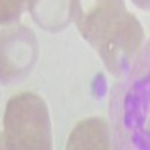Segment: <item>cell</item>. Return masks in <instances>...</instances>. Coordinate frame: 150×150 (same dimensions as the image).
I'll use <instances>...</instances> for the list:
<instances>
[{
    "label": "cell",
    "mask_w": 150,
    "mask_h": 150,
    "mask_svg": "<svg viewBox=\"0 0 150 150\" xmlns=\"http://www.w3.org/2000/svg\"><path fill=\"white\" fill-rule=\"evenodd\" d=\"M38 59V41L24 26L15 27L2 36V81L3 84L32 71Z\"/></svg>",
    "instance_id": "obj_3"
},
{
    "label": "cell",
    "mask_w": 150,
    "mask_h": 150,
    "mask_svg": "<svg viewBox=\"0 0 150 150\" xmlns=\"http://www.w3.org/2000/svg\"><path fill=\"white\" fill-rule=\"evenodd\" d=\"M3 149L50 150L53 146L51 122L45 101L26 92L11 98L3 116Z\"/></svg>",
    "instance_id": "obj_2"
},
{
    "label": "cell",
    "mask_w": 150,
    "mask_h": 150,
    "mask_svg": "<svg viewBox=\"0 0 150 150\" xmlns=\"http://www.w3.org/2000/svg\"><path fill=\"white\" fill-rule=\"evenodd\" d=\"M33 21L47 32H62L72 18V0H26Z\"/></svg>",
    "instance_id": "obj_4"
},
{
    "label": "cell",
    "mask_w": 150,
    "mask_h": 150,
    "mask_svg": "<svg viewBox=\"0 0 150 150\" xmlns=\"http://www.w3.org/2000/svg\"><path fill=\"white\" fill-rule=\"evenodd\" d=\"M72 20L111 75L120 77L129 69L140 53L144 32L125 0H72Z\"/></svg>",
    "instance_id": "obj_1"
},
{
    "label": "cell",
    "mask_w": 150,
    "mask_h": 150,
    "mask_svg": "<svg viewBox=\"0 0 150 150\" xmlns=\"http://www.w3.org/2000/svg\"><path fill=\"white\" fill-rule=\"evenodd\" d=\"M68 150H107L110 149V132L104 119L89 117L77 123L69 135Z\"/></svg>",
    "instance_id": "obj_5"
},
{
    "label": "cell",
    "mask_w": 150,
    "mask_h": 150,
    "mask_svg": "<svg viewBox=\"0 0 150 150\" xmlns=\"http://www.w3.org/2000/svg\"><path fill=\"white\" fill-rule=\"evenodd\" d=\"M24 0H2V24H9L20 18Z\"/></svg>",
    "instance_id": "obj_6"
},
{
    "label": "cell",
    "mask_w": 150,
    "mask_h": 150,
    "mask_svg": "<svg viewBox=\"0 0 150 150\" xmlns=\"http://www.w3.org/2000/svg\"><path fill=\"white\" fill-rule=\"evenodd\" d=\"M132 3L143 11H150V0H132Z\"/></svg>",
    "instance_id": "obj_7"
}]
</instances>
